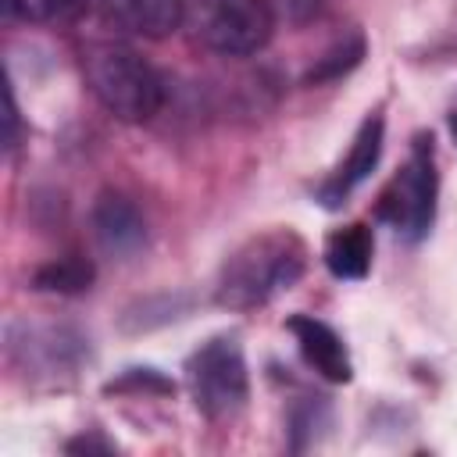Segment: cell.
<instances>
[{
  "mask_svg": "<svg viewBox=\"0 0 457 457\" xmlns=\"http://www.w3.org/2000/svg\"><path fill=\"white\" fill-rule=\"evenodd\" d=\"M307 271V243L293 228H271L236 246L214 282V300L228 311H253L293 289Z\"/></svg>",
  "mask_w": 457,
  "mask_h": 457,
  "instance_id": "1",
  "label": "cell"
},
{
  "mask_svg": "<svg viewBox=\"0 0 457 457\" xmlns=\"http://www.w3.org/2000/svg\"><path fill=\"white\" fill-rule=\"evenodd\" d=\"M82 71L93 96L121 121H150L164 104L157 68L125 43H93L82 50Z\"/></svg>",
  "mask_w": 457,
  "mask_h": 457,
  "instance_id": "2",
  "label": "cell"
},
{
  "mask_svg": "<svg viewBox=\"0 0 457 457\" xmlns=\"http://www.w3.org/2000/svg\"><path fill=\"white\" fill-rule=\"evenodd\" d=\"M182 29L193 43L221 57H250L275 36L268 0H182Z\"/></svg>",
  "mask_w": 457,
  "mask_h": 457,
  "instance_id": "3",
  "label": "cell"
},
{
  "mask_svg": "<svg viewBox=\"0 0 457 457\" xmlns=\"http://www.w3.org/2000/svg\"><path fill=\"white\" fill-rule=\"evenodd\" d=\"M439 200V171H436V146L428 132L411 139L407 161L393 175V182L378 196V218L407 243H421L432 232Z\"/></svg>",
  "mask_w": 457,
  "mask_h": 457,
  "instance_id": "4",
  "label": "cell"
},
{
  "mask_svg": "<svg viewBox=\"0 0 457 457\" xmlns=\"http://www.w3.org/2000/svg\"><path fill=\"white\" fill-rule=\"evenodd\" d=\"M186 386L204 418L211 421L236 418L250 396L246 357L236 336H214L200 350H193V357L186 361Z\"/></svg>",
  "mask_w": 457,
  "mask_h": 457,
  "instance_id": "5",
  "label": "cell"
},
{
  "mask_svg": "<svg viewBox=\"0 0 457 457\" xmlns=\"http://www.w3.org/2000/svg\"><path fill=\"white\" fill-rule=\"evenodd\" d=\"M382 143H386V118L375 111L361 121V129L353 132L350 139V150L346 157L336 164V171L318 186V200L321 207L336 211L346 204V196L378 168V157H382Z\"/></svg>",
  "mask_w": 457,
  "mask_h": 457,
  "instance_id": "6",
  "label": "cell"
},
{
  "mask_svg": "<svg viewBox=\"0 0 457 457\" xmlns=\"http://www.w3.org/2000/svg\"><path fill=\"white\" fill-rule=\"evenodd\" d=\"M89 225H93L100 250L118 261H129L146 246V218L139 204L125 193H114V189L100 193L89 211Z\"/></svg>",
  "mask_w": 457,
  "mask_h": 457,
  "instance_id": "7",
  "label": "cell"
},
{
  "mask_svg": "<svg viewBox=\"0 0 457 457\" xmlns=\"http://www.w3.org/2000/svg\"><path fill=\"white\" fill-rule=\"evenodd\" d=\"M82 7L104 25L143 39H161L182 29V0H82Z\"/></svg>",
  "mask_w": 457,
  "mask_h": 457,
  "instance_id": "8",
  "label": "cell"
},
{
  "mask_svg": "<svg viewBox=\"0 0 457 457\" xmlns=\"http://www.w3.org/2000/svg\"><path fill=\"white\" fill-rule=\"evenodd\" d=\"M286 328L293 332V339H296V346H300V357H303L321 378H328V382H350V378H353L350 350H346L343 336H339L328 321H321V318H314V314H293V318L286 321Z\"/></svg>",
  "mask_w": 457,
  "mask_h": 457,
  "instance_id": "9",
  "label": "cell"
},
{
  "mask_svg": "<svg viewBox=\"0 0 457 457\" xmlns=\"http://www.w3.org/2000/svg\"><path fill=\"white\" fill-rule=\"evenodd\" d=\"M82 339L71 336L68 328H32V325H11V336H7V350H11V361L18 368H39L46 375H54L57 368H75L79 361V346Z\"/></svg>",
  "mask_w": 457,
  "mask_h": 457,
  "instance_id": "10",
  "label": "cell"
},
{
  "mask_svg": "<svg viewBox=\"0 0 457 457\" xmlns=\"http://www.w3.org/2000/svg\"><path fill=\"white\" fill-rule=\"evenodd\" d=\"M371 253H375V239H371V228L364 221H350L343 228H332L325 236V250H321V261L325 268L336 275V278H346V282H357L371 271Z\"/></svg>",
  "mask_w": 457,
  "mask_h": 457,
  "instance_id": "11",
  "label": "cell"
},
{
  "mask_svg": "<svg viewBox=\"0 0 457 457\" xmlns=\"http://www.w3.org/2000/svg\"><path fill=\"white\" fill-rule=\"evenodd\" d=\"M96 271H93V261L82 257V253H64L57 261H46L43 268H36L32 275V289L39 293H57V296H75V293H86L93 286Z\"/></svg>",
  "mask_w": 457,
  "mask_h": 457,
  "instance_id": "12",
  "label": "cell"
},
{
  "mask_svg": "<svg viewBox=\"0 0 457 457\" xmlns=\"http://www.w3.org/2000/svg\"><path fill=\"white\" fill-rule=\"evenodd\" d=\"M364 50H368V43H364V36H361V32L343 36L336 46H328V50L318 57V64L303 75V82H307V86H321V82H336V79L350 75V71L361 64Z\"/></svg>",
  "mask_w": 457,
  "mask_h": 457,
  "instance_id": "13",
  "label": "cell"
},
{
  "mask_svg": "<svg viewBox=\"0 0 457 457\" xmlns=\"http://www.w3.org/2000/svg\"><path fill=\"white\" fill-rule=\"evenodd\" d=\"M125 389H143V393H175V386L154 371V368H129L118 382H107V393H125Z\"/></svg>",
  "mask_w": 457,
  "mask_h": 457,
  "instance_id": "14",
  "label": "cell"
},
{
  "mask_svg": "<svg viewBox=\"0 0 457 457\" xmlns=\"http://www.w3.org/2000/svg\"><path fill=\"white\" fill-rule=\"evenodd\" d=\"M29 7H32V14L57 18V21H71V18H79L86 11L82 0H29Z\"/></svg>",
  "mask_w": 457,
  "mask_h": 457,
  "instance_id": "15",
  "label": "cell"
},
{
  "mask_svg": "<svg viewBox=\"0 0 457 457\" xmlns=\"http://www.w3.org/2000/svg\"><path fill=\"white\" fill-rule=\"evenodd\" d=\"M64 450L68 453H114V443L100 436H79V439H68Z\"/></svg>",
  "mask_w": 457,
  "mask_h": 457,
  "instance_id": "16",
  "label": "cell"
},
{
  "mask_svg": "<svg viewBox=\"0 0 457 457\" xmlns=\"http://www.w3.org/2000/svg\"><path fill=\"white\" fill-rule=\"evenodd\" d=\"M18 146V104H14V93L7 89V150Z\"/></svg>",
  "mask_w": 457,
  "mask_h": 457,
  "instance_id": "17",
  "label": "cell"
},
{
  "mask_svg": "<svg viewBox=\"0 0 457 457\" xmlns=\"http://www.w3.org/2000/svg\"><path fill=\"white\" fill-rule=\"evenodd\" d=\"M18 14H32V7H29V0H4V18H18Z\"/></svg>",
  "mask_w": 457,
  "mask_h": 457,
  "instance_id": "18",
  "label": "cell"
},
{
  "mask_svg": "<svg viewBox=\"0 0 457 457\" xmlns=\"http://www.w3.org/2000/svg\"><path fill=\"white\" fill-rule=\"evenodd\" d=\"M450 136H453V143H457V100H453V107H450Z\"/></svg>",
  "mask_w": 457,
  "mask_h": 457,
  "instance_id": "19",
  "label": "cell"
}]
</instances>
